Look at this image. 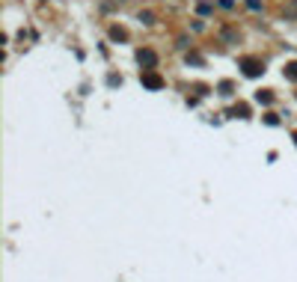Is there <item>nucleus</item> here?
<instances>
[{"mask_svg":"<svg viewBox=\"0 0 297 282\" xmlns=\"http://www.w3.org/2000/svg\"><path fill=\"white\" fill-rule=\"evenodd\" d=\"M289 80H297V62H292V65H286V71H283Z\"/></svg>","mask_w":297,"mask_h":282,"instance_id":"3","label":"nucleus"},{"mask_svg":"<svg viewBox=\"0 0 297 282\" xmlns=\"http://www.w3.org/2000/svg\"><path fill=\"white\" fill-rule=\"evenodd\" d=\"M295 146H297V131H295Z\"/></svg>","mask_w":297,"mask_h":282,"instance_id":"4","label":"nucleus"},{"mask_svg":"<svg viewBox=\"0 0 297 282\" xmlns=\"http://www.w3.org/2000/svg\"><path fill=\"white\" fill-rule=\"evenodd\" d=\"M140 80H143V83H146L149 89H158V86L164 83V80H161V74H158L155 68H143V74H140Z\"/></svg>","mask_w":297,"mask_h":282,"instance_id":"1","label":"nucleus"},{"mask_svg":"<svg viewBox=\"0 0 297 282\" xmlns=\"http://www.w3.org/2000/svg\"><path fill=\"white\" fill-rule=\"evenodd\" d=\"M137 59H140L143 65H149V68H155V62H158V56H155L152 51H140V54H137Z\"/></svg>","mask_w":297,"mask_h":282,"instance_id":"2","label":"nucleus"}]
</instances>
